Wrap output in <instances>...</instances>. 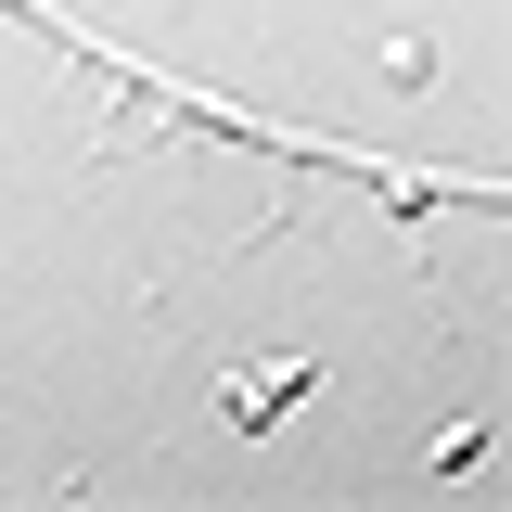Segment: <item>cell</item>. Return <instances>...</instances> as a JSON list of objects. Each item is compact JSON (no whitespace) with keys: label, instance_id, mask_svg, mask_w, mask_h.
I'll return each instance as SVG.
<instances>
[{"label":"cell","instance_id":"obj_1","mask_svg":"<svg viewBox=\"0 0 512 512\" xmlns=\"http://www.w3.org/2000/svg\"><path fill=\"white\" fill-rule=\"evenodd\" d=\"M295 397H308V359H256V372H218V410H231V423H282Z\"/></svg>","mask_w":512,"mask_h":512}]
</instances>
